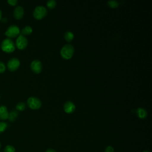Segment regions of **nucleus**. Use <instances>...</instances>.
<instances>
[{"label": "nucleus", "mask_w": 152, "mask_h": 152, "mask_svg": "<svg viewBox=\"0 0 152 152\" xmlns=\"http://www.w3.org/2000/svg\"><path fill=\"white\" fill-rule=\"evenodd\" d=\"M1 48L2 51L6 53H12L15 50V46L14 42L10 38L3 40L1 44Z\"/></svg>", "instance_id": "obj_1"}, {"label": "nucleus", "mask_w": 152, "mask_h": 152, "mask_svg": "<svg viewBox=\"0 0 152 152\" xmlns=\"http://www.w3.org/2000/svg\"><path fill=\"white\" fill-rule=\"evenodd\" d=\"M74 52V48L71 44L65 45L61 50V55L62 57L66 59H70Z\"/></svg>", "instance_id": "obj_2"}, {"label": "nucleus", "mask_w": 152, "mask_h": 152, "mask_svg": "<svg viewBox=\"0 0 152 152\" xmlns=\"http://www.w3.org/2000/svg\"><path fill=\"white\" fill-rule=\"evenodd\" d=\"M20 34V28L16 25H11L7 29L5 32V36L8 37L10 39L15 37Z\"/></svg>", "instance_id": "obj_3"}, {"label": "nucleus", "mask_w": 152, "mask_h": 152, "mask_svg": "<svg viewBox=\"0 0 152 152\" xmlns=\"http://www.w3.org/2000/svg\"><path fill=\"white\" fill-rule=\"evenodd\" d=\"M47 14V10L43 6H37L33 11V16L37 20H40Z\"/></svg>", "instance_id": "obj_4"}, {"label": "nucleus", "mask_w": 152, "mask_h": 152, "mask_svg": "<svg viewBox=\"0 0 152 152\" xmlns=\"http://www.w3.org/2000/svg\"><path fill=\"white\" fill-rule=\"evenodd\" d=\"M27 105L31 109H38L42 106V102L39 99L36 97H30L27 99Z\"/></svg>", "instance_id": "obj_5"}, {"label": "nucleus", "mask_w": 152, "mask_h": 152, "mask_svg": "<svg viewBox=\"0 0 152 152\" xmlns=\"http://www.w3.org/2000/svg\"><path fill=\"white\" fill-rule=\"evenodd\" d=\"M28 45L27 39L23 35L20 34L16 39L15 45L18 49H24Z\"/></svg>", "instance_id": "obj_6"}, {"label": "nucleus", "mask_w": 152, "mask_h": 152, "mask_svg": "<svg viewBox=\"0 0 152 152\" xmlns=\"http://www.w3.org/2000/svg\"><path fill=\"white\" fill-rule=\"evenodd\" d=\"M20 65V62L17 58H11L7 62V68L9 71L13 72L17 70Z\"/></svg>", "instance_id": "obj_7"}, {"label": "nucleus", "mask_w": 152, "mask_h": 152, "mask_svg": "<svg viewBox=\"0 0 152 152\" xmlns=\"http://www.w3.org/2000/svg\"><path fill=\"white\" fill-rule=\"evenodd\" d=\"M30 68L34 73L39 74L42 70V64L40 61L35 59L31 62L30 64Z\"/></svg>", "instance_id": "obj_8"}, {"label": "nucleus", "mask_w": 152, "mask_h": 152, "mask_svg": "<svg viewBox=\"0 0 152 152\" xmlns=\"http://www.w3.org/2000/svg\"><path fill=\"white\" fill-rule=\"evenodd\" d=\"M24 9L21 6H17L14 10V17L17 20H20L24 15Z\"/></svg>", "instance_id": "obj_9"}, {"label": "nucleus", "mask_w": 152, "mask_h": 152, "mask_svg": "<svg viewBox=\"0 0 152 152\" xmlns=\"http://www.w3.org/2000/svg\"><path fill=\"white\" fill-rule=\"evenodd\" d=\"M64 109L66 113H72L75 110V106L72 102L68 101L65 103V104L64 105Z\"/></svg>", "instance_id": "obj_10"}, {"label": "nucleus", "mask_w": 152, "mask_h": 152, "mask_svg": "<svg viewBox=\"0 0 152 152\" xmlns=\"http://www.w3.org/2000/svg\"><path fill=\"white\" fill-rule=\"evenodd\" d=\"M9 112L8 111L7 107L4 105L0 106V119L6 120L8 119Z\"/></svg>", "instance_id": "obj_11"}, {"label": "nucleus", "mask_w": 152, "mask_h": 152, "mask_svg": "<svg viewBox=\"0 0 152 152\" xmlns=\"http://www.w3.org/2000/svg\"><path fill=\"white\" fill-rule=\"evenodd\" d=\"M137 113L138 116L141 119H144L147 116V112L145 109L142 107H139L137 109Z\"/></svg>", "instance_id": "obj_12"}, {"label": "nucleus", "mask_w": 152, "mask_h": 152, "mask_svg": "<svg viewBox=\"0 0 152 152\" xmlns=\"http://www.w3.org/2000/svg\"><path fill=\"white\" fill-rule=\"evenodd\" d=\"M18 115V113L16 110H12L9 113L8 119L10 122L14 121Z\"/></svg>", "instance_id": "obj_13"}, {"label": "nucleus", "mask_w": 152, "mask_h": 152, "mask_svg": "<svg viewBox=\"0 0 152 152\" xmlns=\"http://www.w3.org/2000/svg\"><path fill=\"white\" fill-rule=\"evenodd\" d=\"M33 29L31 28V27L29 26H25L21 30V34L22 35H29L32 33Z\"/></svg>", "instance_id": "obj_14"}, {"label": "nucleus", "mask_w": 152, "mask_h": 152, "mask_svg": "<svg viewBox=\"0 0 152 152\" xmlns=\"http://www.w3.org/2000/svg\"><path fill=\"white\" fill-rule=\"evenodd\" d=\"M74 34L71 31H66V32L65 33L64 38L68 42L72 41L73 40V39H74Z\"/></svg>", "instance_id": "obj_15"}, {"label": "nucleus", "mask_w": 152, "mask_h": 152, "mask_svg": "<svg viewBox=\"0 0 152 152\" xmlns=\"http://www.w3.org/2000/svg\"><path fill=\"white\" fill-rule=\"evenodd\" d=\"M26 106V104L25 103H24V102H19L15 106L16 110L23 111V110H24L25 109Z\"/></svg>", "instance_id": "obj_16"}, {"label": "nucleus", "mask_w": 152, "mask_h": 152, "mask_svg": "<svg viewBox=\"0 0 152 152\" xmlns=\"http://www.w3.org/2000/svg\"><path fill=\"white\" fill-rule=\"evenodd\" d=\"M8 127V124L5 122H0V134L4 132Z\"/></svg>", "instance_id": "obj_17"}, {"label": "nucleus", "mask_w": 152, "mask_h": 152, "mask_svg": "<svg viewBox=\"0 0 152 152\" xmlns=\"http://www.w3.org/2000/svg\"><path fill=\"white\" fill-rule=\"evenodd\" d=\"M4 152H15V149L12 145H7L4 150Z\"/></svg>", "instance_id": "obj_18"}, {"label": "nucleus", "mask_w": 152, "mask_h": 152, "mask_svg": "<svg viewBox=\"0 0 152 152\" xmlns=\"http://www.w3.org/2000/svg\"><path fill=\"white\" fill-rule=\"evenodd\" d=\"M107 4L111 8H116L119 5V3L116 1H109L107 2Z\"/></svg>", "instance_id": "obj_19"}, {"label": "nucleus", "mask_w": 152, "mask_h": 152, "mask_svg": "<svg viewBox=\"0 0 152 152\" xmlns=\"http://www.w3.org/2000/svg\"><path fill=\"white\" fill-rule=\"evenodd\" d=\"M56 1L55 0H49L47 2V6L49 8L52 9L56 6Z\"/></svg>", "instance_id": "obj_20"}, {"label": "nucleus", "mask_w": 152, "mask_h": 152, "mask_svg": "<svg viewBox=\"0 0 152 152\" xmlns=\"http://www.w3.org/2000/svg\"><path fill=\"white\" fill-rule=\"evenodd\" d=\"M5 70H6V66L5 64L3 62L0 61V73L4 72Z\"/></svg>", "instance_id": "obj_21"}, {"label": "nucleus", "mask_w": 152, "mask_h": 152, "mask_svg": "<svg viewBox=\"0 0 152 152\" xmlns=\"http://www.w3.org/2000/svg\"><path fill=\"white\" fill-rule=\"evenodd\" d=\"M7 2H8L10 5L15 6V5L17 4L18 1H17V0H8V1H7Z\"/></svg>", "instance_id": "obj_22"}, {"label": "nucleus", "mask_w": 152, "mask_h": 152, "mask_svg": "<svg viewBox=\"0 0 152 152\" xmlns=\"http://www.w3.org/2000/svg\"><path fill=\"white\" fill-rule=\"evenodd\" d=\"M104 152H114V148L112 146H107L105 148Z\"/></svg>", "instance_id": "obj_23"}, {"label": "nucleus", "mask_w": 152, "mask_h": 152, "mask_svg": "<svg viewBox=\"0 0 152 152\" xmlns=\"http://www.w3.org/2000/svg\"><path fill=\"white\" fill-rule=\"evenodd\" d=\"M46 152H56L54 149H52V148H49V149H48Z\"/></svg>", "instance_id": "obj_24"}, {"label": "nucleus", "mask_w": 152, "mask_h": 152, "mask_svg": "<svg viewBox=\"0 0 152 152\" xmlns=\"http://www.w3.org/2000/svg\"><path fill=\"white\" fill-rule=\"evenodd\" d=\"M1 18H2V11L0 10V20H1Z\"/></svg>", "instance_id": "obj_25"}, {"label": "nucleus", "mask_w": 152, "mask_h": 152, "mask_svg": "<svg viewBox=\"0 0 152 152\" xmlns=\"http://www.w3.org/2000/svg\"><path fill=\"white\" fill-rule=\"evenodd\" d=\"M143 152H150V151H148V150H145V151H144Z\"/></svg>", "instance_id": "obj_26"}, {"label": "nucleus", "mask_w": 152, "mask_h": 152, "mask_svg": "<svg viewBox=\"0 0 152 152\" xmlns=\"http://www.w3.org/2000/svg\"><path fill=\"white\" fill-rule=\"evenodd\" d=\"M1 142H0V148H1Z\"/></svg>", "instance_id": "obj_27"}, {"label": "nucleus", "mask_w": 152, "mask_h": 152, "mask_svg": "<svg viewBox=\"0 0 152 152\" xmlns=\"http://www.w3.org/2000/svg\"><path fill=\"white\" fill-rule=\"evenodd\" d=\"M0 98H1V97H0Z\"/></svg>", "instance_id": "obj_28"}]
</instances>
